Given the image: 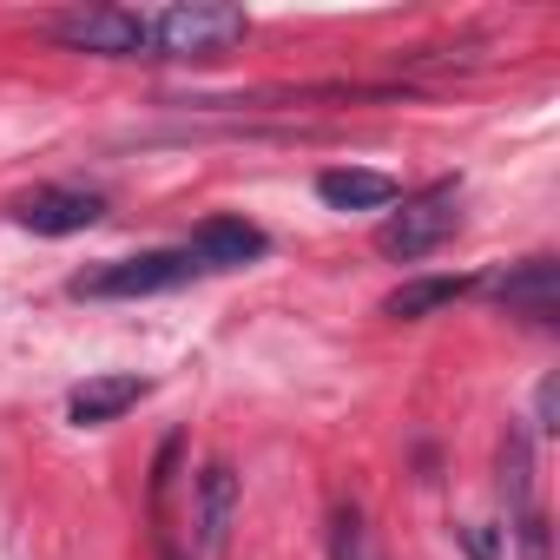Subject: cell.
I'll list each match as a JSON object with an SVG mask.
<instances>
[{
	"label": "cell",
	"mask_w": 560,
	"mask_h": 560,
	"mask_svg": "<svg viewBox=\"0 0 560 560\" xmlns=\"http://www.w3.org/2000/svg\"><path fill=\"white\" fill-rule=\"evenodd\" d=\"M198 277V257L191 250H139V257H113V264H93L73 277V298H159V291H178Z\"/></svg>",
	"instance_id": "obj_1"
},
{
	"label": "cell",
	"mask_w": 560,
	"mask_h": 560,
	"mask_svg": "<svg viewBox=\"0 0 560 560\" xmlns=\"http://www.w3.org/2000/svg\"><path fill=\"white\" fill-rule=\"evenodd\" d=\"M152 21V47L165 60H211L224 47L244 40V8H218V0H191V8H165V14H145Z\"/></svg>",
	"instance_id": "obj_2"
},
{
	"label": "cell",
	"mask_w": 560,
	"mask_h": 560,
	"mask_svg": "<svg viewBox=\"0 0 560 560\" xmlns=\"http://www.w3.org/2000/svg\"><path fill=\"white\" fill-rule=\"evenodd\" d=\"M54 40L73 54H100V60H139L152 54V21L132 8H73L54 21Z\"/></svg>",
	"instance_id": "obj_3"
},
{
	"label": "cell",
	"mask_w": 560,
	"mask_h": 560,
	"mask_svg": "<svg viewBox=\"0 0 560 560\" xmlns=\"http://www.w3.org/2000/svg\"><path fill=\"white\" fill-rule=\"evenodd\" d=\"M455 198H462V191H455V178H448V185H435V191H422V198H409L402 211H389V218L376 224V250H383V257H402V264L429 257V250L455 231V218H462V211H455Z\"/></svg>",
	"instance_id": "obj_4"
},
{
	"label": "cell",
	"mask_w": 560,
	"mask_h": 560,
	"mask_svg": "<svg viewBox=\"0 0 560 560\" xmlns=\"http://www.w3.org/2000/svg\"><path fill=\"white\" fill-rule=\"evenodd\" d=\"M488 298H494L508 317L553 324V317H560V277H553V257H521V264H508L501 277H488Z\"/></svg>",
	"instance_id": "obj_5"
},
{
	"label": "cell",
	"mask_w": 560,
	"mask_h": 560,
	"mask_svg": "<svg viewBox=\"0 0 560 560\" xmlns=\"http://www.w3.org/2000/svg\"><path fill=\"white\" fill-rule=\"evenodd\" d=\"M14 218L34 237H73V231H86V224L106 218V198L100 191H80V185H40V191H27L14 205Z\"/></svg>",
	"instance_id": "obj_6"
},
{
	"label": "cell",
	"mask_w": 560,
	"mask_h": 560,
	"mask_svg": "<svg viewBox=\"0 0 560 560\" xmlns=\"http://www.w3.org/2000/svg\"><path fill=\"white\" fill-rule=\"evenodd\" d=\"M185 250L198 257V270H237V264L264 257V231L244 218H211V224H198V237Z\"/></svg>",
	"instance_id": "obj_7"
},
{
	"label": "cell",
	"mask_w": 560,
	"mask_h": 560,
	"mask_svg": "<svg viewBox=\"0 0 560 560\" xmlns=\"http://www.w3.org/2000/svg\"><path fill=\"white\" fill-rule=\"evenodd\" d=\"M145 376H86L73 396H67V416L80 422V429H100V422H119L132 402H145Z\"/></svg>",
	"instance_id": "obj_8"
},
{
	"label": "cell",
	"mask_w": 560,
	"mask_h": 560,
	"mask_svg": "<svg viewBox=\"0 0 560 560\" xmlns=\"http://www.w3.org/2000/svg\"><path fill=\"white\" fill-rule=\"evenodd\" d=\"M231 514H237V475H231V462H211L198 475V547L205 553H224Z\"/></svg>",
	"instance_id": "obj_9"
},
{
	"label": "cell",
	"mask_w": 560,
	"mask_h": 560,
	"mask_svg": "<svg viewBox=\"0 0 560 560\" xmlns=\"http://www.w3.org/2000/svg\"><path fill=\"white\" fill-rule=\"evenodd\" d=\"M317 198L337 211H383V205H396V178L363 172V165H337V172H317Z\"/></svg>",
	"instance_id": "obj_10"
},
{
	"label": "cell",
	"mask_w": 560,
	"mask_h": 560,
	"mask_svg": "<svg viewBox=\"0 0 560 560\" xmlns=\"http://www.w3.org/2000/svg\"><path fill=\"white\" fill-rule=\"evenodd\" d=\"M468 291H475L468 277H416V284H402V291L383 304V317L409 324V317H429V311H442V304H455V298H468Z\"/></svg>",
	"instance_id": "obj_11"
},
{
	"label": "cell",
	"mask_w": 560,
	"mask_h": 560,
	"mask_svg": "<svg viewBox=\"0 0 560 560\" xmlns=\"http://www.w3.org/2000/svg\"><path fill=\"white\" fill-rule=\"evenodd\" d=\"M527 488H534L527 435H521V429H508V442H501V494H508V508H514V514H527Z\"/></svg>",
	"instance_id": "obj_12"
},
{
	"label": "cell",
	"mask_w": 560,
	"mask_h": 560,
	"mask_svg": "<svg viewBox=\"0 0 560 560\" xmlns=\"http://www.w3.org/2000/svg\"><path fill=\"white\" fill-rule=\"evenodd\" d=\"M330 560H376L357 508H337V514H330Z\"/></svg>",
	"instance_id": "obj_13"
},
{
	"label": "cell",
	"mask_w": 560,
	"mask_h": 560,
	"mask_svg": "<svg viewBox=\"0 0 560 560\" xmlns=\"http://www.w3.org/2000/svg\"><path fill=\"white\" fill-rule=\"evenodd\" d=\"M514 540H521V560H547V521L527 508V514H514Z\"/></svg>",
	"instance_id": "obj_14"
},
{
	"label": "cell",
	"mask_w": 560,
	"mask_h": 560,
	"mask_svg": "<svg viewBox=\"0 0 560 560\" xmlns=\"http://www.w3.org/2000/svg\"><path fill=\"white\" fill-rule=\"evenodd\" d=\"M534 429H547V435L560 429V383H553V376L534 389Z\"/></svg>",
	"instance_id": "obj_15"
},
{
	"label": "cell",
	"mask_w": 560,
	"mask_h": 560,
	"mask_svg": "<svg viewBox=\"0 0 560 560\" xmlns=\"http://www.w3.org/2000/svg\"><path fill=\"white\" fill-rule=\"evenodd\" d=\"M468 553H475V560H494V534H481V527H468Z\"/></svg>",
	"instance_id": "obj_16"
},
{
	"label": "cell",
	"mask_w": 560,
	"mask_h": 560,
	"mask_svg": "<svg viewBox=\"0 0 560 560\" xmlns=\"http://www.w3.org/2000/svg\"><path fill=\"white\" fill-rule=\"evenodd\" d=\"M165 560H191V553H178V547H165Z\"/></svg>",
	"instance_id": "obj_17"
}]
</instances>
